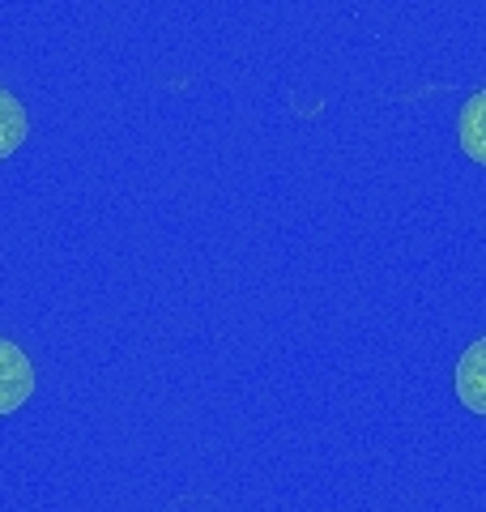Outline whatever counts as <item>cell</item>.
I'll return each mask as SVG.
<instances>
[{"label":"cell","instance_id":"obj_1","mask_svg":"<svg viewBox=\"0 0 486 512\" xmlns=\"http://www.w3.org/2000/svg\"><path fill=\"white\" fill-rule=\"evenodd\" d=\"M30 393H35V363L18 342L0 338V414L22 410Z\"/></svg>","mask_w":486,"mask_h":512},{"label":"cell","instance_id":"obj_2","mask_svg":"<svg viewBox=\"0 0 486 512\" xmlns=\"http://www.w3.org/2000/svg\"><path fill=\"white\" fill-rule=\"evenodd\" d=\"M457 397H461V406L465 410H474V414H486V338L478 342H469L461 350V359H457Z\"/></svg>","mask_w":486,"mask_h":512},{"label":"cell","instance_id":"obj_3","mask_svg":"<svg viewBox=\"0 0 486 512\" xmlns=\"http://www.w3.org/2000/svg\"><path fill=\"white\" fill-rule=\"evenodd\" d=\"M457 137H461L465 158H474L478 167H486V90H478V94H469L465 99Z\"/></svg>","mask_w":486,"mask_h":512},{"label":"cell","instance_id":"obj_4","mask_svg":"<svg viewBox=\"0 0 486 512\" xmlns=\"http://www.w3.org/2000/svg\"><path fill=\"white\" fill-rule=\"evenodd\" d=\"M26 133H30V116H26L22 99H18L13 90L0 86V158L18 154L22 141H26Z\"/></svg>","mask_w":486,"mask_h":512}]
</instances>
